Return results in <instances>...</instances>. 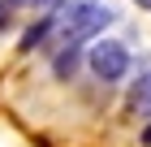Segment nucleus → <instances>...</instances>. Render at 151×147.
Instances as JSON below:
<instances>
[{
    "label": "nucleus",
    "instance_id": "f257e3e1",
    "mask_svg": "<svg viewBox=\"0 0 151 147\" xmlns=\"http://www.w3.org/2000/svg\"><path fill=\"white\" fill-rule=\"evenodd\" d=\"M86 61H91V74L99 82H121L129 69V52L125 43H116V39H99V43L86 52Z\"/></svg>",
    "mask_w": 151,
    "mask_h": 147
},
{
    "label": "nucleus",
    "instance_id": "39448f33",
    "mask_svg": "<svg viewBox=\"0 0 151 147\" xmlns=\"http://www.w3.org/2000/svg\"><path fill=\"white\" fill-rule=\"evenodd\" d=\"M142 147H151V121H147V130H142Z\"/></svg>",
    "mask_w": 151,
    "mask_h": 147
},
{
    "label": "nucleus",
    "instance_id": "423d86ee",
    "mask_svg": "<svg viewBox=\"0 0 151 147\" xmlns=\"http://www.w3.org/2000/svg\"><path fill=\"white\" fill-rule=\"evenodd\" d=\"M138 4H147V9H151V0H138Z\"/></svg>",
    "mask_w": 151,
    "mask_h": 147
},
{
    "label": "nucleus",
    "instance_id": "20e7f679",
    "mask_svg": "<svg viewBox=\"0 0 151 147\" xmlns=\"http://www.w3.org/2000/svg\"><path fill=\"white\" fill-rule=\"evenodd\" d=\"M30 4L43 9V13H60V9H65V0H30Z\"/></svg>",
    "mask_w": 151,
    "mask_h": 147
},
{
    "label": "nucleus",
    "instance_id": "7ed1b4c3",
    "mask_svg": "<svg viewBox=\"0 0 151 147\" xmlns=\"http://www.w3.org/2000/svg\"><path fill=\"white\" fill-rule=\"evenodd\" d=\"M129 113L134 117H151V69L129 87Z\"/></svg>",
    "mask_w": 151,
    "mask_h": 147
},
{
    "label": "nucleus",
    "instance_id": "f03ea898",
    "mask_svg": "<svg viewBox=\"0 0 151 147\" xmlns=\"http://www.w3.org/2000/svg\"><path fill=\"white\" fill-rule=\"evenodd\" d=\"M78 61H82V43H65V48H56L52 74H56V78H73V74H78Z\"/></svg>",
    "mask_w": 151,
    "mask_h": 147
}]
</instances>
